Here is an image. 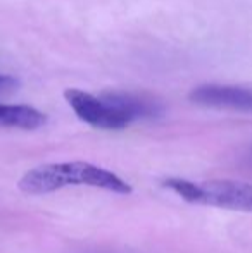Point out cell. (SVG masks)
I'll use <instances>...</instances> for the list:
<instances>
[{
	"instance_id": "cell-5",
	"label": "cell",
	"mask_w": 252,
	"mask_h": 253,
	"mask_svg": "<svg viewBox=\"0 0 252 253\" xmlns=\"http://www.w3.org/2000/svg\"><path fill=\"white\" fill-rule=\"evenodd\" d=\"M102 98L111 103L114 109H118L123 116H126L130 123L137 119H155V117H161L164 112L161 103L147 95L112 91V93H104Z\"/></svg>"
},
{
	"instance_id": "cell-7",
	"label": "cell",
	"mask_w": 252,
	"mask_h": 253,
	"mask_svg": "<svg viewBox=\"0 0 252 253\" xmlns=\"http://www.w3.org/2000/svg\"><path fill=\"white\" fill-rule=\"evenodd\" d=\"M17 86V80L7 74H0V91H9Z\"/></svg>"
},
{
	"instance_id": "cell-1",
	"label": "cell",
	"mask_w": 252,
	"mask_h": 253,
	"mask_svg": "<svg viewBox=\"0 0 252 253\" xmlns=\"http://www.w3.org/2000/svg\"><path fill=\"white\" fill-rule=\"evenodd\" d=\"M17 186L28 195H45L67 186H90L118 195H130L133 191V188L114 172L81 160L38 166L28 170Z\"/></svg>"
},
{
	"instance_id": "cell-2",
	"label": "cell",
	"mask_w": 252,
	"mask_h": 253,
	"mask_svg": "<svg viewBox=\"0 0 252 253\" xmlns=\"http://www.w3.org/2000/svg\"><path fill=\"white\" fill-rule=\"evenodd\" d=\"M164 186L189 203L252 213V184L249 183L228 179L189 181L171 177L164 181Z\"/></svg>"
},
{
	"instance_id": "cell-8",
	"label": "cell",
	"mask_w": 252,
	"mask_h": 253,
	"mask_svg": "<svg viewBox=\"0 0 252 253\" xmlns=\"http://www.w3.org/2000/svg\"><path fill=\"white\" fill-rule=\"evenodd\" d=\"M247 159H249V166H252V152L249 153V157H247Z\"/></svg>"
},
{
	"instance_id": "cell-3",
	"label": "cell",
	"mask_w": 252,
	"mask_h": 253,
	"mask_svg": "<svg viewBox=\"0 0 252 253\" xmlns=\"http://www.w3.org/2000/svg\"><path fill=\"white\" fill-rule=\"evenodd\" d=\"M69 107L73 112L80 117L83 123L90 124L99 129H107V131H118L125 129L130 124V119L123 116L118 109L105 102L102 97H94V95L87 93L81 90H66L64 91Z\"/></svg>"
},
{
	"instance_id": "cell-6",
	"label": "cell",
	"mask_w": 252,
	"mask_h": 253,
	"mask_svg": "<svg viewBox=\"0 0 252 253\" xmlns=\"http://www.w3.org/2000/svg\"><path fill=\"white\" fill-rule=\"evenodd\" d=\"M47 117L44 112L30 105H12L0 103V127H16V129H37L44 126Z\"/></svg>"
},
{
	"instance_id": "cell-4",
	"label": "cell",
	"mask_w": 252,
	"mask_h": 253,
	"mask_svg": "<svg viewBox=\"0 0 252 253\" xmlns=\"http://www.w3.org/2000/svg\"><path fill=\"white\" fill-rule=\"evenodd\" d=\"M190 100L212 109H230L252 112V90L228 84H202L192 90Z\"/></svg>"
}]
</instances>
